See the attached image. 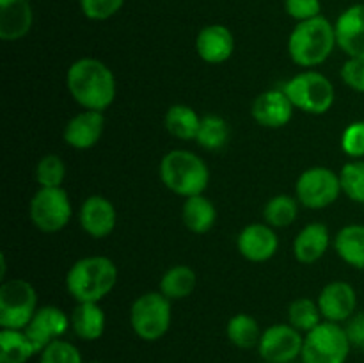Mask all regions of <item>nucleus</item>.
Here are the masks:
<instances>
[{
	"instance_id": "nucleus-19",
	"label": "nucleus",
	"mask_w": 364,
	"mask_h": 363,
	"mask_svg": "<svg viewBox=\"0 0 364 363\" xmlns=\"http://www.w3.org/2000/svg\"><path fill=\"white\" fill-rule=\"evenodd\" d=\"M105 117L100 110H82L68 121L64 141L75 149H89L102 139Z\"/></svg>"
},
{
	"instance_id": "nucleus-16",
	"label": "nucleus",
	"mask_w": 364,
	"mask_h": 363,
	"mask_svg": "<svg viewBox=\"0 0 364 363\" xmlns=\"http://www.w3.org/2000/svg\"><path fill=\"white\" fill-rule=\"evenodd\" d=\"M294 103L283 89H270L262 93L252 103L251 114L265 128H281L290 123L294 116Z\"/></svg>"
},
{
	"instance_id": "nucleus-25",
	"label": "nucleus",
	"mask_w": 364,
	"mask_h": 363,
	"mask_svg": "<svg viewBox=\"0 0 364 363\" xmlns=\"http://www.w3.org/2000/svg\"><path fill=\"white\" fill-rule=\"evenodd\" d=\"M38 354L25 330L0 331V363H27Z\"/></svg>"
},
{
	"instance_id": "nucleus-34",
	"label": "nucleus",
	"mask_w": 364,
	"mask_h": 363,
	"mask_svg": "<svg viewBox=\"0 0 364 363\" xmlns=\"http://www.w3.org/2000/svg\"><path fill=\"white\" fill-rule=\"evenodd\" d=\"M39 363H84V359L71 342L59 338L39 352Z\"/></svg>"
},
{
	"instance_id": "nucleus-11",
	"label": "nucleus",
	"mask_w": 364,
	"mask_h": 363,
	"mask_svg": "<svg viewBox=\"0 0 364 363\" xmlns=\"http://www.w3.org/2000/svg\"><path fill=\"white\" fill-rule=\"evenodd\" d=\"M304 337L291 324L267 327L258 344L259 356L267 363H290L302 354Z\"/></svg>"
},
{
	"instance_id": "nucleus-36",
	"label": "nucleus",
	"mask_w": 364,
	"mask_h": 363,
	"mask_svg": "<svg viewBox=\"0 0 364 363\" xmlns=\"http://www.w3.org/2000/svg\"><path fill=\"white\" fill-rule=\"evenodd\" d=\"M341 148L354 160L364 157V121H354L348 125L341 135Z\"/></svg>"
},
{
	"instance_id": "nucleus-38",
	"label": "nucleus",
	"mask_w": 364,
	"mask_h": 363,
	"mask_svg": "<svg viewBox=\"0 0 364 363\" xmlns=\"http://www.w3.org/2000/svg\"><path fill=\"white\" fill-rule=\"evenodd\" d=\"M341 80L354 91L364 93V59L348 57L341 68Z\"/></svg>"
},
{
	"instance_id": "nucleus-9",
	"label": "nucleus",
	"mask_w": 364,
	"mask_h": 363,
	"mask_svg": "<svg viewBox=\"0 0 364 363\" xmlns=\"http://www.w3.org/2000/svg\"><path fill=\"white\" fill-rule=\"evenodd\" d=\"M28 216L32 224L45 233H55L71 219V201L63 187H41L31 199Z\"/></svg>"
},
{
	"instance_id": "nucleus-12",
	"label": "nucleus",
	"mask_w": 364,
	"mask_h": 363,
	"mask_svg": "<svg viewBox=\"0 0 364 363\" xmlns=\"http://www.w3.org/2000/svg\"><path fill=\"white\" fill-rule=\"evenodd\" d=\"M71 319L57 306H43V308L36 310L34 317L28 322V326L25 327V333L28 335V338L34 344L36 351L41 352L43 349L48 347L52 342L59 340L66 335V331L70 330Z\"/></svg>"
},
{
	"instance_id": "nucleus-15",
	"label": "nucleus",
	"mask_w": 364,
	"mask_h": 363,
	"mask_svg": "<svg viewBox=\"0 0 364 363\" xmlns=\"http://www.w3.org/2000/svg\"><path fill=\"white\" fill-rule=\"evenodd\" d=\"M78 219L85 233L91 235L92 238H103L112 233L116 228L117 214L110 199H107L105 196L92 194L82 203Z\"/></svg>"
},
{
	"instance_id": "nucleus-3",
	"label": "nucleus",
	"mask_w": 364,
	"mask_h": 363,
	"mask_svg": "<svg viewBox=\"0 0 364 363\" xmlns=\"http://www.w3.org/2000/svg\"><path fill=\"white\" fill-rule=\"evenodd\" d=\"M336 45L334 25L320 14L295 25L288 38V53L297 66L313 68L329 59Z\"/></svg>"
},
{
	"instance_id": "nucleus-30",
	"label": "nucleus",
	"mask_w": 364,
	"mask_h": 363,
	"mask_svg": "<svg viewBox=\"0 0 364 363\" xmlns=\"http://www.w3.org/2000/svg\"><path fill=\"white\" fill-rule=\"evenodd\" d=\"M299 216L297 199L288 194H277L270 199L263 210L265 223L272 228H288Z\"/></svg>"
},
{
	"instance_id": "nucleus-32",
	"label": "nucleus",
	"mask_w": 364,
	"mask_h": 363,
	"mask_svg": "<svg viewBox=\"0 0 364 363\" xmlns=\"http://www.w3.org/2000/svg\"><path fill=\"white\" fill-rule=\"evenodd\" d=\"M341 191L348 199L364 205V160H352L341 167Z\"/></svg>"
},
{
	"instance_id": "nucleus-35",
	"label": "nucleus",
	"mask_w": 364,
	"mask_h": 363,
	"mask_svg": "<svg viewBox=\"0 0 364 363\" xmlns=\"http://www.w3.org/2000/svg\"><path fill=\"white\" fill-rule=\"evenodd\" d=\"M123 4L124 0H80V9L89 20L103 21L112 18Z\"/></svg>"
},
{
	"instance_id": "nucleus-2",
	"label": "nucleus",
	"mask_w": 364,
	"mask_h": 363,
	"mask_svg": "<svg viewBox=\"0 0 364 363\" xmlns=\"http://www.w3.org/2000/svg\"><path fill=\"white\" fill-rule=\"evenodd\" d=\"M117 267L107 256L77 260L66 274V288L77 302H100L114 290Z\"/></svg>"
},
{
	"instance_id": "nucleus-40",
	"label": "nucleus",
	"mask_w": 364,
	"mask_h": 363,
	"mask_svg": "<svg viewBox=\"0 0 364 363\" xmlns=\"http://www.w3.org/2000/svg\"><path fill=\"white\" fill-rule=\"evenodd\" d=\"M89 363H102V362H89Z\"/></svg>"
},
{
	"instance_id": "nucleus-7",
	"label": "nucleus",
	"mask_w": 364,
	"mask_h": 363,
	"mask_svg": "<svg viewBox=\"0 0 364 363\" xmlns=\"http://www.w3.org/2000/svg\"><path fill=\"white\" fill-rule=\"evenodd\" d=\"M171 319V299L162 292H146L139 295L130 308L132 330L146 342L162 338L169 331Z\"/></svg>"
},
{
	"instance_id": "nucleus-26",
	"label": "nucleus",
	"mask_w": 364,
	"mask_h": 363,
	"mask_svg": "<svg viewBox=\"0 0 364 363\" xmlns=\"http://www.w3.org/2000/svg\"><path fill=\"white\" fill-rule=\"evenodd\" d=\"M164 125H166L167 132L171 135H174L176 139L192 141L198 135L201 117L198 116V112L192 107L178 103V105H173L167 109L166 117H164Z\"/></svg>"
},
{
	"instance_id": "nucleus-29",
	"label": "nucleus",
	"mask_w": 364,
	"mask_h": 363,
	"mask_svg": "<svg viewBox=\"0 0 364 363\" xmlns=\"http://www.w3.org/2000/svg\"><path fill=\"white\" fill-rule=\"evenodd\" d=\"M196 141L201 148L210 149V152H217V149L224 148L230 141V127H228L226 120L215 116V114L201 117Z\"/></svg>"
},
{
	"instance_id": "nucleus-14",
	"label": "nucleus",
	"mask_w": 364,
	"mask_h": 363,
	"mask_svg": "<svg viewBox=\"0 0 364 363\" xmlns=\"http://www.w3.org/2000/svg\"><path fill=\"white\" fill-rule=\"evenodd\" d=\"M318 308L329 322H345L355 313L358 294L347 281H333L326 285L318 295Z\"/></svg>"
},
{
	"instance_id": "nucleus-27",
	"label": "nucleus",
	"mask_w": 364,
	"mask_h": 363,
	"mask_svg": "<svg viewBox=\"0 0 364 363\" xmlns=\"http://www.w3.org/2000/svg\"><path fill=\"white\" fill-rule=\"evenodd\" d=\"M198 285V276L194 269L188 265H174L166 270V274L160 280V292L171 301L185 299L194 292Z\"/></svg>"
},
{
	"instance_id": "nucleus-23",
	"label": "nucleus",
	"mask_w": 364,
	"mask_h": 363,
	"mask_svg": "<svg viewBox=\"0 0 364 363\" xmlns=\"http://www.w3.org/2000/svg\"><path fill=\"white\" fill-rule=\"evenodd\" d=\"M338 256L354 269L364 270V224H347L334 238Z\"/></svg>"
},
{
	"instance_id": "nucleus-28",
	"label": "nucleus",
	"mask_w": 364,
	"mask_h": 363,
	"mask_svg": "<svg viewBox=\"0 0 364 363\" xmlns=\"http://www.w3.org/2000/svg\"><path fill=\"white\" fill-rule=\"evenodd\" d=\"M226 333L231 344L237 345L238 349H252L258 347L263 331L259 330V324L255 317L247 313H237L228 322Z\"/></svg>"
},
{
	"instance_id": "nucleus-10",
	"label": "nucleus",
	"mask_w": 364,
	"mask_h": 363,
	"mask_svg": "<svg viewBox=\"0 0 364 363\" xmlns=\"http://www.w3.org/2000/svg\"><path fill=\"white\" fill-rule=\"evenodd\" d=\"M295 192H297V199L301 201V205L313 210L326 209L340 198V174L323 166L309 167L299 177Z\"/></svg>"
},
{
	"instance_id": "nucleus-22",
	"label": "nucleus",
	"mask_w": 364,
	"mask_h": 363,
	"mask_svg": "<svg viewBox=\"0 0 364 363\" xmlns=\"http://www.w3.org/2000/svg\"><path fill=\"white\" fill-rule=\"evenodd\" d=\"M70 319L75 335L82 340H98L105 331V313L98 302H78Z\"/></svg>"
},
{
	"instance_id": "nucleus-41",
	"label": "nucleus",
	"mask_w": 364,
	"mask_h": 363,
	"mask_svg": "<svg viewBox=\"0 0 364 363\" xmlns=\"http://www.w3.org/2000/svg\"><path fill=\"white\" fill-rule=\"evenodd\" d=\"M265 363H267V362H265Z\"/></svg>"
},
{
	"instance_id": "nucleus-8",
	"label": "nucleus",
	"mask_w": 364,
	"mask_h": 363,
	"mask_svg": "<svg viewBox=\"0 0 364 363\" xmlns=\"http://www.w3.org/2000/svg\"><path fill=\"white\" fill-rule=\"evenodd\" d=\"M38 310V294L28 281L9 280L0 287V326L25 330Z\"/></svg>"
},
{
	"instance_id": "nucleus-6",
	"label": "nucleus",
	"mask_w": 364,
	"mask_h": 363,
	"mask_svg": "<svg viewBox=\"0 0 364 363\" xmlns=\"http://www.w3.org/2000/svg\"><path fill=\"white\" fill-rule=\"evenodd\" d=\"M350 347L345 327L326 320L306 333L301 358L302 363H345Z\"/></svg>"
},
{
	"instance_id": "nucleus-13",
	"label": "nucleus",
	"mask_w": 364,
	"mask_h": 363,
	"mask_svg": "<svg viewBox=\"0 0 364 363\" xmlns=\"http://www.w3.org/2000/svg\"><path fill=\"white\" fill-rule=\"evenodd\" d=\"M237 248L249 262H267L277 253L279 238L270 224L252 223L240 231L237 238Z\"/></svg>"
},
{
	"instance_id": "nucleus-37",
	"label": "nucleus",
	"mask_w": 364,
	"mask_h": 363,
	"mask_svg": "<svg viewBox=\"0 0 364 363\" xmlns=\"http://www.w3.org/2000/svg\"><path fill=\"white\" fill-rule=\"evenodd\" d=\"M284 9L299 23L320 16L322 4L320 0H284Z\"/></svg>"
},
{
	"instance_id": "nucleus-33",
	"label": "nucleus",
	"mask_w": 364,
	"mask_h": 363,
	"mask_svg": "<svg viewBox=\"0 0 364 363\" xmlns=\"http://www.w3.org/2000/svg\"><path fill=\"white\" fill-rule=\"evenodd\" d=\"M66 177V166L57 155H45L36 166V180L41 187H60Z\"/></svg>"
},
{
	"instance_id": "nucleus-17",
	"label": "nucleus",
	"mask_w": 364,
	"mask_h": 363,
	"mask_svg": "<svg viewBox=\"0 0 364 363\" xmlns=\"http://www.w3.org/2000/svg\"><path fill=\"white\" fill-rule=\"evenodd\" d=\"M336 43L348 57L364 59V4H354L334 23Z\"/></svg>"
},
{
	"instance_id": "nucleus-24",
	"label": "nucleus",
	"mask_w": 364,
	"mask_h": 363,
	"mask_svg": "<svg viewBox=\"0 0 364 363\" xmlns=\"http://www.w3.org/2000/svg\"><path fill=\"white\" fill-rule=\"evenodd\" d=\"M183 223L192 233H206L213 228L217 219V210L213 203L203 194L185 198L183 203Z\"/></svg>"
},
{
	"instance_id": "nucleus-31",
	"label": "nucleus",
	"mask_w": 364,
	"mask_h": 363,
	"mask_svg": "<svg viewBox=\"0 0 364 363\" xmlns=\"http://www.w3.org/2000/svg\"><path fill=\"white\" fill-rule=\"evenodd\" d=\"M322 312L318 308V302H315L309 298H299L288 308V320L295 330L302 333H308L313 327L322 322Z\"/></svg>"
},
{
	"instance_id": "nucleus-1",
	"label": "nucleus",
	"mask_w": 364,
	"mask_h": 363,
	"mask_svg": "<svg viewBox=\"0 0 364 363\" xmlns=\"http://www.w3.org/2000/svg\"><path fill=\"white\" fill-rule=\"evenodd\" d=\"M66 85L71 98L85 110L103 112L116 100V77L105 63L95 57L75 60L68 68Z\"/></svg>"
},
{
	"instance_id": "nucleus-21",
	"label": "nucleus",
	"mask_w": 364,
	"mask_h": 363,
	"mask_svg": "<svg viewBox=\"0 0 364 363\" xmlns=\"http://www.w3.org/2000/svg\"><path fill=\"white\" fill-rule=\"evenodd\" d=\"M331 235L326 224L309 223L302 228L294 241V255L301 263H315L326 255Z\"/></svg>"
},
{
	"instance_id": "nucleus-4",
	"label": "nucleus",
	"mask_w": 364,
	"mask_h": 363,
	"mask_svg": "<svg viewBox=\"0 0 364 363\" xmlns=\"http://www.w3.org/2000/svg\"><path fill=\"white\" fill-rule=\"evenodd\" d=\"M160 180L171 192L183 198L206 191L210 171L205 160L188 149H173L160 160Z\"/></svg>"
},
{
	"instance_id": "nucleus-18",
	"label": "nucleus",
	"mask_w": 364,
	"mask_h": 363,
	"mask_svg": "<svg viewBox=\"0 0 364 363\" xmlns=\"http://www.w3.org/2000/svg\"><path fill=\"white\" fill-rule=\"evenodd\" d=\"M235 38L228 27L220 23L206 25L196 38V52L205 63L223 64L233 56Z\"/></svg>"
},
{
	"instance_id": "nucleus-5",
	"label": "nucleus",
	"mask_w": 364,
	"mask_h": 363,
	"mask_svg": "<svg viewBox=\"0 0 364 363\" xmlns=\"http://www.w3.org/2000/svg\"><path fill=\"white\" fill-rule=\"evenodd\" d=\"M283 91L294 103V107L301 109L306 114H326L334 103V85L326 75L318 71H302L291 77L283 85Z\"/></svg>"
},
{
	"instance_id": "nucleus-39",
	"label": "nucleus",
	"mask_w": 364,
	"mask_h": 363,
	"mask_svg": "<svg viewBox=\"0 0 364 363\" xmlns=\"http://www.w3.org/2000/svg\"><path fill=\"white\" fill-rule=\"evenodd\" d=\"M345 331H347V337L350 340L352 347H358L364 351V313H354L347 320Z\"/></svg>"
},
{
	"instance_id": "nucleus-20",
	"label": "nucleus",
	"mask_w": 364,
	"mask_h": 363,
	"mask_svg": "<svg viewBox=\"0 0 364 363\" xmlns=\"http://www.w3.org/2000/svg\"><path fill=\"white\" fill-rule=\"evenodd\" d=\"M34 13L28 0H0V39L18 41L31 32Z\"/></svg>"
}]
</instances>
